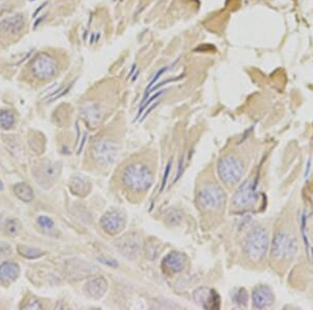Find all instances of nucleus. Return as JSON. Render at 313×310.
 I'll return each mask as SVG.
<instances>
[{"mask_svg": "<svg viewBox=\"0 0 313 310\" xmlns=\"http://www.w3.org/2000/svg\"><path fill=\"white\" fill-rule=\"evenodd\" d=\"M298 253V237L293 223L288 228H282L277 231L273 239L272 256L275 260L284 264H292Z\"/></svg>", "mask_w": 313, "mask_h": 310, "instance_id": "obj_1", "label": "nucleus"}, {"mask_svg": "<svg viewBox=\"0 0 313 310\" xmlns=\"http://www.w3.org/2000/svg\"><path fill=\"white\" fill-rule=\"evenodd\" d=\"M269 247L270 236L267 230L263 227H255L244 238L242 251L250 261L258 263L265 258Z\"/></svg>", "mask_w": 313, "mask_h": 310, "instance_id": "obj_2", "label": "nucleus"}, {"mask_svg": "<svg viewBox=\"0 0 313 310\" xmlns=\"http://www.w3.org/2000/svg\"><path fill=\"white\" fill-rule=\"evenodd\" d=\"M122 181L129 189L141 192L150 188L153 182V176L146 165L134 163L125 167L122 173Z\"/></svg>", "mask_w": 313, "mask_h": 310, "instance_id": "obj_3", "label": "nucleus"}, {"mask_svg": "<svg viewBox=\"0 0 313 310\" xmlns=\"http://www.w3.org/2000/svg\"><path fill=\"white\" fill-rule=\"evenodd\" d=\"M218 175L227 186H234L239 183L243 173L244 165L241 160L236 157L228 156L220 159L217 165Z\"/></svg>", "mask_w": 313, "mask_h": 310, "instance_id": "obj_4", "label": "nucleus"}, {"mask_svg": "<svg viewBox=\"0 0 313 310\" xmlns=\"http://www.w3.org/2000/svg\"><path fill=\"white\" fill-rule=\"evenodd\" d=\"M31 70L36 79L48 81L58 73V64L56 59L47 53H40L34 58L31 64Z\"/></svg>", "mask_w": 313, "mask_h": 310, "instance_id": "obj_5", "label": "nucleus"}, {"mask_svg": "<svg viewBox=\"0 0 313 310\" xmlns=\"http://www.w3.org/2000/svg\"><path fill=\"white\" fill-rule=\"evenodd\" d=\"M198 204L203 209L216 210L225 204V192L215 184H207L198 192Z\"/></svg>", "mask_w": 313, "mask_h": 310, "instance_id": "obj_6", "label": "nucleus"}, {"mask_svg": "<svg viewBox=\"0 0 313 310\" xmlns=\"http://www.w3.org/2000/svg\"><path fill=\"white\" fill-rule=\"evenodd\" d=\"M117 154L116 144L108 139L96 141L92 146V158L101 165H109L114 162Z\"/></svg>", "mask_w": 313, "mask_h": 310, "instance_id": "obj_7", "label": "nucleus"}, {"mask_svg": "<svg viewBox=\"0 0 313 310\" xmlns=\"http://www.w3.org/2000/svg\"><path fill=\"white\" fill-rule=\"evenodd\" d=\"M126 220L124 214L119 210H111L104 214L100 219V225L104 232L110 235L119 234L123 231Z\"/></svg>", "mask_w": 313, "mask_h": 310, "instance_id": "obj_8", "label": "nucleus"}, {"mask_svg": "<svg viewBox=\"0 0 313 310\" xmlns=\"http://www.w3.org/2000/svg\"><path fill=\"white\" fill-rule=\"evenodd\" d=\"M255 188L256 186L252 183V181H247L244 184H242L234 196L233 203L235 207L240 210H245L252 207L257 201Z\"/></svg>", "mask_w": 313, "mask_h": 310, "instance_id": "obj_9", "label": "nucleus"}, {"mask_svg": "<svg viewBox=\"0 0 313 310\" xmlns=\"http://www.w3.org/2000/svg\"><path fill=\"white\" fill-rule=\"evenodd\" d=\"M59 173L60 167L52 162L41 163L35 170V176L41 185L51 184L58 178Z\"/></svg>", "mask_w": 313, "mask_h": 310, "instance_id": "obj_10", "label": "nucleus"}, {"mask_svg": "<svg viewBox=\"0 0 313 310\" xmlns=\"http://www.w3.org/2000/svg\"><path fill=\"white\" fill-rule=\"evenodd\" d=\"M193 298L205 309H216L219 307V297L213 290L200 287L194 292Z\"/></svg>", "mask_w": 313, "mask_h": 310, "instance_id": "obj_11", "label": "nucleus"}, {"mask_svg": "<svg viewBox=\"0 0 313 310\" xmlns=\"http://www.w3.org/2000/svg\"><path fill=\"white\" fill-rule=\"evenodd\" d=\"M108 290V282L103 277H97L90 280L85 285V293L92 299L98 300Z\"/></svg>", "mask_w": 313, "mask_h": 310, "instance_id": "obj_12", "label": "nucleus"}, {"mask_svg": "<svg viewBox=\"0 0 313 310\" xmlns=\"http://www.w3.org/2000/svg\"><path fill=\"white\" fill-rule=\"evenodd\" d=\"M162 264L167 273H180L185 267V258L178 252H171L164 258Z\"/></svg>", "mask_w": 313, "mask_h": 310, "instance_id": "obj_13", "label": "nucleus"}, {"mask_svg": "<svg viewBox=\"0 0 313 310\" xmlns=\"http://www.w3.org/2000/svg\"><path fill=\"white\" fill-rule=\"evenodd\" d=\"M274 302L272 292L266 286H259L253 293V305L256 308H266Z\"/></svg>", "mask_w": 313, "mask_h": 310, "instance_id": "obj_14", "label": "nucleus"}, {"mask_svg": "<svg viewBox=\"0 0 313 310\" xmlns=\"http://www.w3.org/2000/svg\"><path fill=\"white\" fill-rule=\"evenodd\" d=\"M20 273L19 265L15 262H5L0 265V283L4 285L15 281Z\"/></svg>", "mask_w": 313, "mask_h": 310, "instance_id": "obj_15", "label": "nucleus"}, {"mask_svg": "<svg viewBox=\"0 0 313 310\" xmlns=\"http://www.w3.org/2000/svg\"><path fill=\"white\" fill-rule=\"evenodd\" d=\"M70 190L77 196H85L88 194L91 185L87 178L84 175H75L70 181Z\"/></svg>", "mask_w": 313, "mask_h": 310, "instance_id": "obj_16", "label": "nucleus"}, {"mask_svg": "<svg viewBox=\"0 0 313 310\" xmlns=\"http://www.w3.org/2000/svg\"><path fill=\"white\" fill-rule=\"evenodd\" d=\"M23 27H24V19L22 18L21 15L12 16L0 22V31L3 33L17 34L23 29Z\"/></svg>", "mask_w": 313, "mask_h": 310, "instance_id": "obj_17", "label": "nucleus"}, {"mask_svg": "<svg viewBox=\"0 0 313 310\" xmlns=\"http://www.w3.org/2000/svg\"><path fill=\"white\" fill-rule=\"evenodd\" d=\"M84 116L89 126L96 127L102 119V112L97 105H95V103H91V105L85 108Z\"/></svg>", "mask_w": 313, "mask_h": 310, "instance_id": "obj_18", "label": "nucleus"}, {"mask_svg": "<svg viewBox=\"0 0 313 310\" xmlns=\"http://www.w3.org/2000/svg\"><path fill=\"white\" fill-rule=\"evenodd\" d=\"M118 248L122 254L127 257H134L138 252V241L134 237L126 236L118 241Z\"/></svg>", "mask_w": 313, "mask_h": 310, "instance_id": "obj_19", "label": "nucleus"}, {"mask_svg": "<svg viewBox=\"0 0 313 310\" xmlns=\"http://www.w3.org/2000/svg\"><path fill=\"white\" fill-rule=\"evenodd\" d=\"M15 194L20 198L21 201L25 203H30L34 200V191L33 189L25 183H19L14 187Z\"/></svg>", "mask_w": 313, "mask_h": 310, "instance_id": "obj_20", "label": "nucleus"}, {"mask_svg": "<svg viewBox=\"0 0 313 310\" xmlns=\"http://www.w3.org/2000/svg\"><path fill=\"white\" fill-rule=\"evenodd\" d=\"M18 252L21 256L28 258V259H36V258H39L44 255V253L40 250L28 246H18Z\"/></svg>", "mask_w": 313, "mask_h": 310, "instance_id": "obj_21", "label": "nucleus"}, {"mask_svg": "<svg viewBox=\"0 0 313 310\" xmlns=\"http://www.w3.org/2000/svg\"><path fill=\"white\" fill-rule=\"evenodd\" d=\"M15 123V117L14 114L9 110H3L0 111V125L2 127L9 130Z\"/></svg>", "mask_w": 313, "mask_h": 310, "instance_id": "obj_22", "label": "nucleus"}, {"mask_svg": "<svg viewBox=\"0 0 313 310\" xmlns=\"http://www.w3.org/2000/svg\"><path fill=\"white\" fill-rule=\"evenodd\" d=\"M4 230L9 236H16L21 231V224L18 219H10L6 223Z\"/></svg>", "mask_w": 313, "mask_h": 310, "instance_id": "obj_23", "label": "nucleus"}, {"mask_svg": "<svg viewBox=\"0 0 313 310\" xmlns=\"http://www.w3.org/2000/svg\"><path fill=\"white\" fill-rule=\"evenodd\" d=\"M164 93V90H161V91H159L158 93H155V94H153L150 98H148V99H146L143 103H141V107H140V109H139V111H138V114H137V118H139L140 117V115L142 114V112L148 107V105H150V103L153 101V100H155V99H158L162 94Z\"/></svg>", "mask_w": 313, "mask_h": 310, "instance_id": "obj_24", "label": "nucleus"}, {"mask_svg": "<svg viewBox=\"0 0 313 310\" xmlns=\"http://www.w3.org/2000/svg\"><path fill=\"white\" fill-rule=\"evenodd\" d=\"M38 223L44 229H51L52 227H54V220L47 216H39Z\"/></svg>", "mask_w": 313, "mask_h": 310, "instance_id": "obj_25", "label": "nucleus"}, {"mask_svg": "<svg viewBox=\"0 0 313 310\" xmlns=\"http://www.w3.org/2000/svg\"><path fill=\"white\" fill-rule=\"evenodd\" d=\"M23 307L26 309H42V305L40 301L36 299H32L31 301H28V303L23 305Z\"/></svg>", "mask_w": 313, "mask_h": 310, "instance_id": "obj_26", "label": "nucleus"}, {"mask_svg": "<svg viewBox=\"0 0 313 310\" xmlns=\"http://www.w3.org/2000/svg\"><path fill=\"white\" fill-rule=\"evenodd\" d=\"M99 261L103 264L108 265V267H111V268H117L118 267V262L114 259H110V258H99Z\"/></svg>", "mask_w": 313, "mask_h": 310, "instance_id": "obj_27", "label": "nucleus"}, {"mask_svg": "<svg viewBox=\"0 0 313 310\" xmlns=\"http://www.w3.org/2000/svg\"><path fill=\"white\" fill-rule=\"evenodd\" d=\"M170 167H171V163L169 162L165 168V172H164V176H163V181H162V186H161V191H163V189L165 188V185H166V182H167V179H168V174L170 172Z\"/></svg>", "mask_w": 313, "mask_h": 310, "instance_id": "obj_28", "label": "nucleus"}, {"mask_svg": "<svg viewBox=\"0 0 313 310\" xmlns=\"http://www.w3.org/2000/svg\"><path fill=\"white\" fill-rule=\"evenodd\" d=\"M136 70H137V64L134 63L133 66H132V68H130V70H129V72H128V77H132V76L135 74V71H136Z\"/></svg>", "mask_w": 313, "mask_h": 310, "instance_id": "obj_29", "label": "nucleus"}, {"mask_svg": "<svg viewBox=\"0 0 313 310\" xmlns=\"http://www.w3.org/2000/svg\"><path fill=\"white\" fill-rule=\"evenodd\" d=\"M7 250H10V247L6 243H4L3 241H0V252H4V251H7Z\"/></svg>", "mask_w": 313, "mask_h": 310, "instance_id": "obj_30", "label": "nucleus"}, {"mask_svg": "<svg viewBox=\"0 0 313 310\" xmlns=\"http://www.w3.org/2000/svg\"><path fill=\"white\" fill-rule=\"evenodd\" d=\"M3 189H4V184H3L2 181H0V190H3Z\"/></svg>", "mask_w": 313, "mask_h": 310, "instance_id": "obj_31", "label": "nucleus"}, {"mask_svg": "<svg viewBox=\"0 0 313 310\" xmlns=\"http://www.w3.org/2000/svg\"><path fill=\"white\" fill-rule=\"evenodd\" d=\"M30 2H35V0H30Z\"/></svg>", "mask_w": 313, "mask_h": 310, "instance_id": "obj_32", "label": "nucleus"}]
</instances>
